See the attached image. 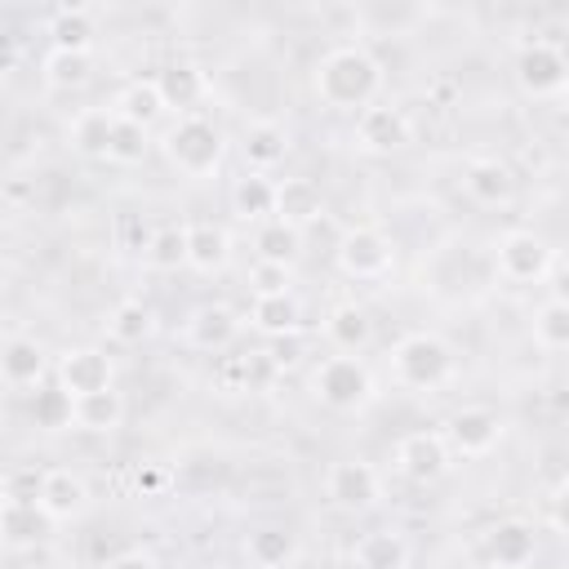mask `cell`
Masks as SVG:
<instances>
[{
	"mask_svg": "<svg viewBox=\"0 0 569 569\" xmlns=\"http://www.w3.org/2000/svg\"><path fill=\"white\" fill-rule=\"evenodd\" d=\"M142 258H147L151 271H178V267H187V227H178V222L156 227L151 240H147V249H142Z\"/></svg>",
	"mask_w": 569,
	"mask_h": 569,
	"instance_id": "cell-34",
	"label": "cell"
},
{
	"mask_svg": "<svg viewBox=\"0 0 569 569\" xmlns=\"http://www.w3.org/2000/svg\"><path fill=\"white\" fill-rule=\"evenodd\" d=\"M0 378L9 387H40L49 378V356L36 338H9L0 351Z\"/></svg>",
	"mask_w": 569,
	"mask_h": 569,
	"instance_id": "cell-20",
	"label": "cell"
},
{
	"mask_svg": "<svg viewBox=\"0 0 569 569\" xmlns=\"http://www.w3.org/2000/svg\"><path fill=\"white\" fill-rule=\"evenodd\" d=\"M107 333H111L120 347H138V342H147V338L156 333V316H151V307H142V302H120V307L107 316Z\"/></svg>",
	"mask_w": 569,
	"mask_h": 569,
	"instance_id": "cell-37",
	"label": "cell"
},
{
	"mask_svg": "<svg viewBox=\"0 0 569 569\" xmlns=\"http://www.w3.org/2000/svg\"><path fill=\"white\" fill-rule=\"evenodd\" d=\"M480 551H485V560L493 569H525L533 560V551H538V533H533L529 520H516L511 516V520H498V525L485 529Z\"/></svg>",
	"mask_w": 569,
	"mask_h": 569,
	"instance_id": "cell-14",
	"label": "cell"
},
{
	"mask_svg": "<svg viewBox=\"0 0 569 569\" xmlns=\"http://www.w3.org/2000/svg\"><path fill=\"white\" fill-rule=\"evenodd\" d=\"M409 138H413V124H409V116H405L400 107H391V102H369V107L356 116V142H360L365 151H373V156H391V151L409 147Z\"/></svg>",
	"mask_w": 569,
	"mask_h": 569,
	"instance_id": "cell-13",
	"label": "cell"
},
{
	"mask_svg": "<svg viewBox=\"0 0 569 569\" xmlns=\"http://www.w3.org/2000/svg\"><path fill=\"white\" fill-rule=\"evenodd\" d=\"M71 396L58 387V382H40L36 391H31V405H27V413H31V422L40 427V431H62V427H71Z\"/></svg>",
	"mask_w": 569,
	"mask_h": 569,
	"instance_id": "cell-35",
	"label": "cell"
},
{
	"mask_svg": "<svg viewBox=\"0 0 569 569\" xmlns=\"http://www.w3.org/2000/svg\"><path fill=\"white\" fill-rule=\"evenodd\" d=\"M111 378H116V369H111V356H107L102 347H71V351H62V360L53 365V382H58L71 400L93 396V391H107Z\"/></svg>",
	"mask_w": 569,
	"mask_h": 569,
	"instance_id": "cell-10",
	"label": "cell"
},
{
	"mask_svg": "<svg viewBox=\"0 0 569 569\" xmlns=\"http://www.w3.org/2000/svg\"><path fill=\"white\" fill-rule=\"evenodd\" d=\"M391 373L400 387H413V391H431L440 382H449L453 373V351L445 338L436 333H409L396 342L391 351Z\"/></svg>",
	"mask_w": 569,
	"mask_h": 569,
	"instance_id": "cell-4",
	"label": "cell"
},
{
	"mask_svg": "<svg viewBox=\"0 0 569 569\" xmlns=\"http://www.w3.org/2000/svg\"><path fill=\"white\" fill-rule=\"evenodd\" d=\"M111 111H116L120 120H133V124L151 129V124L164 116V102H160V93H156V84H151V80H133V84H124V89L116 93Z\"/></svg>",
	"mask_w": 569,
	"mask_h": 569,
	"instance_id": "cell-32",
	"label": "cell"
},
{
	"mask_svg": "<svg viewBox=\"0 0 569 569\" xmlns=\"http://www.w3.org/2000/svg\"><path fill=\"white\" fill-rule=\"evenodd\" d=\"M111 124H116V111L111 107H84L76 120H71V147L89 160H107V147H111Z\"/></svg>",
	"mask_w": 569,
	"mask_h": 569,
	"instance_id": "cell-27",
	"label": "cell"
},
{
	"mask_svg": "<svg viewBox=\"0 0 569 569\" xmlns=\"http://www.w3.org/2000/svg\"><path fill=\"white\" fill-rule=\"evenodd\" d=\"M351 556H356L360 569H405L409 565V542L391 529H373V533H360Z\"/></svg>",
	"mask_w": 569,
	"mask_h": 569,
	"instance_id": "cell-28",
	"label": "cell"
},
{
	"mask_svg": "<svg viewBox=\"0 0 569 569\" xmlns=\"http://www.w3.org/2000/svg\"><path fill=\"white\" fill-rule=\"evenodd\" d=\"M253 249H258V262L293 267L298 253H302V231H293V227H284V222H276V218H267V222H258V231H253Z\"/></svg>",
	"mask_w": 569,
	"mask_h": 569,
	"instance_id": "cell-31",
	"label": "cell"
},
{
	"mask_svg": "<svg viewBox=\"0 0 569 569\" xmlns=\"http://www.w3.org/2000/svg\"><path fill=\"white\" fill-rule=\"evenodd\" d=\"M462 187H467V196L476 200V204H485V209H498V204H511V196H516V173L502 164V160H467V169H462Z\"/></svg>",
	"mask_w": 569,
	"mask_h": 569,
	"instance_id": "cell-16",
	"label": "cell"
},
{
	"mask_svg": "<svg viewBox=\"0 0 569 569\" xmlns=\"http://www.w3.org/2000/svg\"><path fill=\"white\" fill-rule=\"evenodd\" d=\"M267 356L276 360V369H280V373H284V369H293V365L302 360V333H284V338H271Z\"/></svg>",
	"mask_w": 569,
	"mask_h": 569,
	"instance_id": "cell-42",
	"label": "cell"
},
{
	"mask_svg": "<svg viewBox=\"0 0 569 569\" xmlns=\"http://www.w3.org/2000/svg\"><path fill=\"white\" fill-rule=\"evenodd\" d=\"M160 147H164L169 164H173L178 173H187V178H213L218 164H222V156H227L222 129H218L213 120L196 116V111H191V116H178V120L164 129Z\"/></svg>",
	"mask_w": 569,
	"mask_h": 569,
	"instance_id": "cell-2",
	"label": "cell"
},
{
	"mask_svg": "<svg viewBox=\"0 0 569 569\" xmlns=\"http://www.w3.org/2000/svg\"><path fill=\"white\" fill-rule=\"evenodd\" d=\"M240 151H244L249 173H267V169H276V164L284 160L289 133H284V124H276V120H253V124H244Z\"/></svg>",
	"mask_w": 569,
	"mask_h": 569,
	"instance_id": "cell-22",
	"label": "cell"
},
{
	"mask_svg": "<svg viewBox=\"0 0 569 569\" xmlns=\"http://www.w3.org/2000/svg\"><path fill=\"white\" fill-rule=\"evenodd\" d=\"M502 418L493 413V409H485V405H467V409H458L449 422H445V445H449V453L453 458H485L498 440H502Z\"/></svg>",
	"mask_w": 569,
	"mask_h": 569,
	"instance_id": "cell-7",
	"label": "cell"
},
{
	"mask_svg": "<svg viewBox=\"0 0 569 569\" xmlns=\"http://www.w3.org/2000/svg\"><path fill=\"white\" fill-rule=\"evenodd\" d=\"M18 58H22V49H18V40L0 31V71H13V67H18Z\"/></svg>",
	"mask_w": 569,
	"mask_h": 569,
	"instance_id": "cell-45",
	"label": "cell"
},
{
	"mask_svg": "<svg viewBox=\"0 0 569 569\" xmlns=\"http://www.w3.org/2000/svg\"><path fill=\"white\" fill-rule=\"evenodd\" d=\"M0 293H4V276H0Z\"/></svg>",
	"mask_w": 569,
	"mask_h": 569,
	"instance_id": "cell-46",
	"label": "cell"
},
{
	"mask_svg": "<svg viewBox=\"0 0 569 569\" xmlns=\"http://www.w3.org/2000/svg\"><path fill=\"white\" fill-rule=\"evenodd\" d=\"M311 396L333 413H360L378 391H373V373L360 356H325L311 369Z\"/></svg>",
	"mask_w": 569,
	"mask_h": 569,
	"instance_id": "cell-3",
	"label": "cell"
},
{
	"mask_svg": "<svg viewBox=\"0 0 569 569\" xmlns=\"http://www.w3.org/2000/svg\"><path fill=\"white\" fill-rule=\"evenodd\" d=\"M249 325L267 338H284V333H302V307L293 293H271V298H253L249 307Z\"/></svg>",
	"mask_w": 569,
	"mask_h": 569,
	"instance_id": "cell-24",
	"label": "cell"
},
{
	"mask_svg": "<svg viewBox=\"0 0 569 569\" xmlns=\"http://www.w3.org/2000/svg\"><path fill=\"white\" fill-rule=\"evenodd\" d=\"M49 36H53V49H67V53H89L93 49V13L89 9H58L53 22H49Z\"/></svg>",
	"mask_w": 569,
	"mask_h": 569,
	"instance_id": "cell-33",
	"label": "cell"
},
{
	"mask_svg": "<svg viewBox=\"0 0 569 569\" xmlns=\"http://www.w3.org/2000/svg\"><path fill=\"white\" fill-rule=\"evenodd\" d=\"M325 493L338 511H369L378 498H382V476L373 462H360V458H347V462H333L329 476H325Z\"/></svg>",
	"mask_w": 569,
	"mask_h": 569,
	"instance_id": "cell-8",
	"label": "cell"
},
{
	"mask_svg": "<svg viewBox=\"0 0 569 569\" xmlns=\"http://www.w3.org/2000/svg\"><path fill=\"white\" fill-rule=\"evenodd\" d=\"M231 262V236L218 222H191L187 227V267L200 276H213Z\"/></svg>",
	"mask_w": 569,
	"mask_h": 569,
	"instance_id": "cell-21",
	"label": "cell"
},
{
	"mask_svg": "<svg viewBox=\"0 0 569 569\" xmlns=\"http://www.w3.org/2000/svg\"><path fill=\"white\" fill-rule=\"evenodd\" d=\"M325 338H329L342 356H360V351L373 342V320H369L365 307L342 302V307H333V311L325 316Z\"/></svg>",
	"mask_w": 569,
	"mask_h": 569,
	"instance_id": "cell-23",
	"label": "cell"
},
{
	"mask_svg": "<svg viewBox=\"0 0 569 569\" xmlns=\"http://www.w3.org/2000/svg\"><path fill=\"white\" fill-rule=\"evenodd\" d=\"M498 271L511 280V284H529V280H542L547 271H551V262H556V249L542 240V236H533V231H507L502 240H498Z\"/></svg>",
	"mask_w": 569,
	"mask_h": 569,
	"instance_id": "cell-9",
	"label": "cell"
},
{
	"mask_svg": "<svg viewBox=\"0 0 569 569\" xmlns=\"http://www.w3.org/2000/svg\"><path fill=\"white\" fill-rule=\"evenodd\" d=\"M311 89L333 111H365L382 93V62L365 44H338L316 62Z\"/></svg>",
	"mask_w": 569,
	"mask_h": 569,
	"instance_id": "cell-1",
	"label": "cell"
},
{
	"mask_svg": "<svg viewBox=\"0 0 569 569\" xmlns=\"http://www.w3.org/2000/svg\"><path fill=\"white\" fill-rule=\"evenodd\" d=\"M333 262L351 280H382L396 267V249L378 227H351V231H342Z\"/></svg>",
	"mask_w": 569,
	"mask_h": 569,
	"instance_id": "cell-5",
	"label": "cell"
},
{
	"mask_svg": "<svg viewBox=\"0 0 569 569\" xmlns=\"http://www.w3.org/2000/svg\"><path fill=\"white\" fill-rule=\"evenodd\" d=\"M36 493H40V471H31V467H22L9 480H0V498L4 502H36Z\"/></svg>",
	"mask_w": 569,
	"mask_h": 569,
	"instance_id": "cell-41",
	"label": "cell"
},
{
	"mask_svg": "<svg viewBox=\"0 0 569 569\" xmlns=\"http://www.w3.org/2000/svg\"><path fill=\"white\" fill-rule=\"evenodd\" d=\"M276 378H280V369H276V360L267 356V347L244 351V356H231V360L222 365V382H231L236 391H267Z\"/></svg>",
	"mask_w": 569,
	"mask_h": 569,
	"instance_id": "cell-29",
	"label": "cell"
},
{
	"mask_svg": "<svg viewBox=\"0 0 569 569\" xmlns=\"http://www.w3.org/2000/svg\"><path fill=\"white\" fill-rule=\"evenodd\" d=\"M569 80V62L551 40H525L516 53V84L529 98H556Z\"/></svg>",
	"mask_w": 569,
	"mask_h": 569,
	"instance_id": "cell-6",
	"label": "cell"
},
{
	"mask_svg": "<svg viewBox=\"0 0 569 569\" xmlns=\"http://www.w3.org/2000/svg\"><path fill=\"white\" fill-rule=\"evenodd\" d=\"M53 529V520L36 502H4L0 498V538L13 547H31Z\"/></svg>",
	"mask_w": 569,
	"mask_h": 569,
	"instance_id": "cell-26",
	"label": "cell"
},
{
	"mask_svg": "<svg viewBox=\"0 0 569 569\" xmlns=\"http://www.w3.org/2000/svg\"><path fill=\"white\" fill-rule=\"evenodd\" d=\"M533 338H538V347H547V351H565V347H569V307H565V298H547V302L538 307V316H533Z\"/></svg>",
	"mask_w": 569,
	"mask_h": 569,
	"instance_id": "cell-39",
	"label": "cell"
},
{
	"mask_svg": "<svg viewBox=\"0 0 569 569\" xmlns=\"http://www.w3.org/2000/svg\"><path fill=\"white\" fill-rule=\"evenodd\" d=\"M249 289H253V298L293 293V267H280V262H253V271H249Z\"/></svg>",
	"mask_w": 569,
	"mask_h": 569,
	"instance_id": "cell-40",
	"label": "cell"
},
{
	"mask_svg": "<svg viewBox=\"0 0 569 569\" xmlns=\"http://www.w3.org/2000/svg\"><path fill=\"white\" fill-rule=\"evenodd\" d=\"M160 485H164V471H160L156 462H142V467L133 471V489H138V493H156Z\"/></svg>",
	"mask_w": 569,
	"mask_h": 569,
	"instance_id": "cell-44",
	"label": "cell"
},
{
	"mask_svg": "<svg viewBox=\"0 0 569 569\" xmlns=\"http://www.w3.org/2000/svg\"><path fill=\"white\" fill-rule=\"evenodd\" d=\"M147 151H151V129H142V124H133V120H120V116H116L107 160H116V164H142V160H147Z\"/></svg>",
	"mask_w": 569,
	"mask_h": 569,
	"instance_id": "cell-38",
	"label": "cell"
},
{
	"mask_svg": "<svg viewBox=\"0 0 569 569\" xmlns=\"http://www.w3.org/2000/svg\"><path fill=\"white\" fill-rule=\"evenodd\" d=\"M151 84H156L164 111L191 116V107L204 98V71H200L196 62H169V67H160V76H156Z\"/></svg>",
	"mask_w": 569,
	"mask_h": 569,
	"instance_id": "cell-19",
	"label": "cell"
},
{
	"mask_svg": "<svg viewBox=\"0 0 569 569\" xmlns=\"http://www.w3.org/2000/svg\"><path fill=\"white\" fill-rule=\"evenodd\" d=\"M236 333H240V316L227 302H204L187 316V342L196 351H222L236 342Z\"/></svg>",
	"mask_w": 569,
	"mask_h": 569,
	"instance_id": "cell-15",
	"label": "cell"
},
{
	"mask_svg": "<svg viewBox=\"0 0 569 569\" xmlns=\"http://www.w3.org/2000/svg\"><path fill=\"white\" fill-rule=\"evenodd\" d=\"M102 569H160V560H156L151 551H142V547H129V551L111 556Z\"/></svg>",
	"mask_w": 569,
	"mask_h": 569,
	"instance_id": "cell-43",
	"label": "cell"
},
{
	"mask_svg": "<svg viewBox=\"0 0 569 569\" xmlns=\"http://www.w3.org/2000/svg\"><path fill=\"white\" fill-rule=\"evenodd\" d=\"M320 209H325V204H320V187H316L311 178H280V182H276V209H271L276 222L302 231L307 222L320 218Z\"/></svg>",
	"mask_w": 569,
	"mask_h": 569,
	"instance_id": "cell-18",
	"label": "cell"
},
{
	"mask_svg": "<svg viewBox=\"0 0 569 569\" xmlns=\"http://www.w3.org/2000/svg\"><path fill=\"white\" fill-rule=\"evenodd\" d=\"M71 422H76L80 431H93V436L116 431V427L124 422V400H120V391H116V387H107V391L80 396V400L71 405Z\"/></svg>",
	"mask_w": 569,
	"mask_h": 569,
	"instance_id": "cell-25",
	"label": "cell"
},
{
	"mask_svg": "<svg viewBox=\"0 0 569 569\" xmlns=\"http://www.w3.org/2000/svg\"><path fill=\"white\" fill-rule=\"evenodd\" d=\"M396 467L413 485H436L453 467V453H449V445H445L440 431H409L396 445Z\"/></svg>",
	"mask_w": 569,
	"mask_h": 569,
	"instance_id": "cell-11",
	"label": "cell"
},
{
	"mask_svg": "<svg viewBox=\"0 0 569 569\" xmlns=\"http://www.w3.org/2000/svg\"><path fill=\"white\" fill-rule=\"evenodd\" d=\"M89 76H93V53H67V49H49V58H44V84L49 89H80V84H89Z\"/></svg>",
	"mask_w": 569,
	"mask_h": 569,
	"instance_id": "cell-36",
	"label": "cell"
},
{
	"mask_svg": "<svg viewBox=\"0 0 569 569\" xmlns=\"http://www.w3.org/2000/svg\"><path fill=\"white\" fill-rule=\"evenodd\" d=\"M244 560L253 569H289L298 560V533L289 525H258L244 538Z\"/></svg>",
	"mask_w": 569,
	"mask_h": 569,
	"instance_id": "cell-17",
	"label": "cell"
},
{
	"mask_svg": "<svg viewBox=\"0 0 569 569\" xmlns=\"http://www.w3.org/2000/svg\"><path fill=\"white\" fill-rule=\"evenodd\" d=\"M36 507H40L53 525L80 520V516L89 511V485H84V476L71 471V467H49V471H40Z\"/></svg>",
	"mask_w": 569,
	"mask_h": 569,
	"instance_id": "cell-12",
	"label": "cell"
},
{
	"mask_svg": "<svg viewBox=\"0 0 569 569\" xmlns=\"http://www.w3.org/2000/svg\"><path fill=\"white\" fill-rule=\"evenodd\" d=\"M231 209L244 218V222H267L271 209H276V182L267 173H244L236 178L231 187Z\"/></svg>",
	"mask_w": 569,
	"mask_h": 569,
	"instance_id": "cell-30",
	"label": "cell"
}]
</instances>
